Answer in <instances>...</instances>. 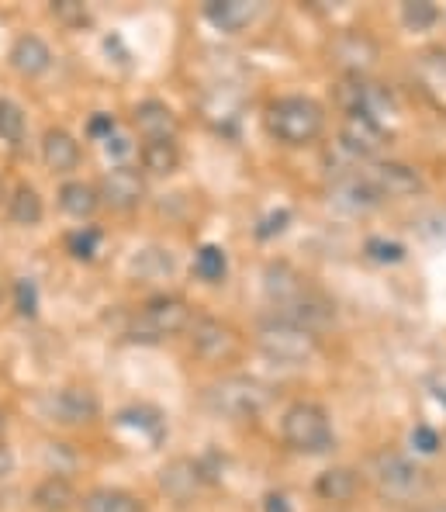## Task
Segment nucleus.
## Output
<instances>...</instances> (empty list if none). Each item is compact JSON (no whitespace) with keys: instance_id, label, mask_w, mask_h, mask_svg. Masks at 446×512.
Segmentation results:
<instances>
[{"instance_id":"nucleus-11","label":"nucleus","mask_w":446,"mask_h":512,"mask_svg":"<svg viewBox=\"0 0 446 512\" xmlns=\"http://www.w3.org/2000/svg\"><path fill=\"white\" fill-rule=\"evenodd\" d=\"M364 177L370 180V187L377 191V198H408L422 187V177L415 173V167L408 163H374Z\"/></svg>"},{"instance_id":"nucleus-39","label":"nucleus","mask_w":446,"mask_h":512,"mask_svg":"<svg viewBox=\"0 0 446 512\" xmlns=\"http://www.w3.org/2000/svg\"><path fill=\"white\" fill-rule=\"evenodd\" d=\"M11 468H14V457H11V450L0 443V478H7L11 474Z\"/></svg>"},{"instance_id":"nucleus-10","label":"nucleus","mask_w":446,"mask_h":512,"mask_svg":"<svg viewBox=\"0 0 446 512\" xmlns=\"http://www.w3.org/2000/svg\"><path fill=\"white\" fill-rule=\"evenodd\" d=\"M97 198H101L104 205L115 208V212H132V208H139L142 198H146V180H142V173L132 167H115L101 177Z\"/></svg>"},{"instance_id":"nucleus-20","label":"nucleus","mask_w":446,"mask_h":512,"mask_svg":"<svg viewBox=\"0 0 446 512\" xmlns=\"http://www.w3.org/2000/svg\"><path fill=\"white\" fill-rule=\"evenodd\" d=\"M135 128H139L149 142L173 139V132H177V118H173V111L166 108L163 101H142L139 108H135Z\"/></svg>"},{"instance_id":"nucleus-31","label":"nucleus","mask_w":446,"mask_h":512,"mask_svg":"<svg viewBox=\"0 0 446 512\" xmlns=\"http://www.w3.org/2000/svg\"><path fill=\"white\" fill-rule=\"evenodd\" d=\"M97 243H101V232L97 229H80L70 236V253L77 256V260H90V256L97 253Z\"/></svg>"},{"instance_id":"nucleus-16","label":"nucleus","mask_w":446,"mask_h":512,"mask_svg":"<svg viewBox=\"0 0 446 512\" xmlns=\"http://www.w3.org/2000/svg\"><path fill=\"white\" fill-rule=\"evenodd\" d=\"M332 201L350 208V212H370V208L381 205V198H377V191L370 187V180L364 173H346V177H339L336 184H332Z\"/></svg>"},{"instance_id":"nucleus-15","label":"nucleus","mask_w":446,"mask_h":512,"mask_svg":"<svg viewBox=\"0 0 446 512\" xmlns=\"http://www.w3.org/2000/svg\"><path fill=\"white\" fill-rule=\"evenodd\" d=\"M415 84H419V90L426 94V101L433 108L446 111V49L419 56V63H415Z\"/></svg>"},{"instance_id":"nucleus-32","label":"nucleus","mask_w":446,"mask_h":512,"mask_svg":"<svg viewBox=\"0 0 446 512\" xmlns=\"http://www.w3.org/2000/svg\"><path fill=\"white\" fill-rule=\"evenodd\" d=\"M367 253L377 263H398L405 260V246L402 243H388V239H367Z\"/></svg>"},{"instance_id":"nucleus-17","label":"nucleus","mask_w":446,"mask_h":512,"mask_svg":"<svg viewBox=\"0 0 446 512\" xmlns=\"http://www.w3.org/2000/svg\"><path fill=\"white\" fill-rule=\"evenodd\" d=\"M42 160L49 170L56 173H70L77 170L80 163V142L73 139L70 132H63V128H49L42 139Z\"/></svg>"},{"instance_id":"nucleus-19","label":"nucleus","mask_w":446,"mask_h":512,"mask_svg":"<svg viewBox=\"0 0 446 512\" xmlns=\"http://www.w3.org/2000/svg\"><path fill=\"white\" fill-rule=\"evenodd\" d=\"M11 66L21 73V77H42L52 66V52L39 35H21L11 49Z\"/></svg>"},{"instance_id":"nucleus-13","label":"nucleus","mask_w":446,"mask_h":512,"mask_svg":"<svg viewBox=\"0 0 446 512\" xmlns=\"http://www.w3.org/2000/svg\"><path fill=\"white\" fill-rule=\"evenodd\" d=\"M339 146L350 156H377L388 146V132L370 118H346L343 128H339Z\"/></svg>"},{"instance_id":"nucleus-12","label":"nucleus","mask_w":446,"mask_h":512,"mask_svg":"<svg viewBox=\"0 0 446 512\" xmlns=\"http://www.w3.org/2000/svg\"><path fill=\"white\" fill-rule=\"evenodd\" d=\"M49 412L63 426H83L90 419H97L101 402H97V395L90 388H63L49 398Z\"/></svg>"},{"instance_id":"nucleus-25","label":"nucleus","mask_w":446,"mask_h":512,"mask_svg":"<svg viewBox=\"0 0 446 512\" xmlns=\"http://www.w3.org/2000/svg\"><path fill=\"white\" fill-rule=\"evenodd\" d=\"M142 167L156 177H166L180 167V146L173 139H153L142 146Z\"/></svg>"},{"instance_id":"nucleus-14","label":"nucleus","mask_w":446,"mask_h":512,"mask_svg":"<svg viewBox=\"0 0 446 512\" xmlns=\"http://www.w3.org/2000/svg\"><path fill=\"white\" fill-rule=\"evenodd\" d=\"M208 478L204 468L198 461H187V457H177V461H170L166 468L160 471V488L166 495H170L173 502H187L198 495L201 481Z\"/></svg>"},{"instance_id":"nucleus-7","label":"nucleus","mask_w":446,"mask_h":512,"mask_svg":"<svg viewBox=\"0 0 446 512\" xmlns=\"http://www.w3.org/2000/svg\"><path fill=\"white\" fill-rule=\"evenodd\" d=\"M336 104L346 111V118H370L377 125H384V118L395 111L391 90L367 77H343V84L336 87Z\"/></svg>"},{"instance_id":"nucleus-27","label":"nucleus","mask_w":446,"mask_h":512,"mask_svg":"<svg viewBox=\"0 0 446 512\" xmlns=\"http://www.w3.org/2000/svg\"><path fill=\"white\" fill-rule=\"evenodd\" d=\"M225 270H229V263H225V253L218 250V246H201L198 256H194V274H198L201 281H208V284L222 281Z\"/></svg>"},{"instance_id":"nucleus-1","label":"nucleus","mask_w":446,"mask_h":512,"mask_svg":"<svg viewBox=\"0 0 446 512\" xmlns=\"http://www.w3.org/2000/svg\"><path fill=\"white\" fill-rule=\"evenodd\" d=\"M267 128L284 146H308L322 135L325 111L312 97H281L267 108Z\"/></svg>"},{"instance_id":"nucleus-18","label":"nucleus","mask_w":446,"mask_h":512,"mask_svg":"<svg viewBox=\"0 0 446 512\" xmlns=\"http://www.w3.org/2000/svg\"><path fill=\"white\" fill-rule=\"evenodd\" d=\"M32 506L39 512H70L77 506V488H73V481L63 478V474H49L32 492Z\"/></svg>"},{"instance_id":"nucleus-23","label":"nucleus","mask_w":446,"mask_h":512,"mask_svg":"<svg viewBox=\"0 0 446 512\" xmlns=\"http://www.w3.org/2000/svg\"><path fill=\"white\" fill-rule=\"evenodd\" d=\"M83 512H142V502L122 488H94L83 495Z\"/></svg>"},{"instance_id":"nucleus-22","label":"nucleus","mask_w":446,"mask_h":512,"mask_svg":"<svg viewBox=\"0 0 446 512\" xmlns=\"http://www.w3.org/2000/svg\"><path fill=\"white\" fill-rule=\"evenodd\" d=\"M360 488V474L353 468H329L315 481V495L322 502H350Z\"/></svg>"},{"instance_id":"nucleus-30","label":"nucleus","mask_w":446,"mask_h":512,"mask_svg":"<svg viewBox=\"0 0 446 512\" xmlns=\"http://www.w3.org/2000/svg\"><path fill=\"white\" fill-rule=\"evenodd\" d=\"M52 14H56V21H63V25H70V28H80L90 21V11L80 4V0H56V4H52Z\"/></svg>"},{"instance_id":"nucleus-6","label":"nucleus","mask_w":446,"mask_h":512,"mask_svg":"<svg viewBox=\"0 0 446 512\" xmlns=\"http://www.w3.org/2000/svg\"><path fill=\"white\" fill-rule=\"evenodd\" d=\"M187 326H191V308H187V301H180L173 295H160L142 305V312L135 315V326L128 329V336L142 343H160L166 336L184 333Z\"/></svg>"},{"instance_id":"nucleus-8","label":"nucleus","mask_w":446,"mask_h":512,"mask_svg":"<svg viewBox=\"0 0 446 512\" xmlns=\"http://www.w3.org/2000/svg\"><path fill=\"white\" fill-rule=\"evenodd\" d=\"M191 346L201 360L208 364H225L239 353V333L222 319H211V315H201V319H191Z\"/></svg>"},{"instance_id":"nucleus-38","label":"nucleus","mask_w":446,"mask_h":512,"mask_svg":"<svg viewBox=\"0 0 446 512\" xmlns=\"http://www.w3.org/2000/svg\"><path fill=\"white\" fill-rule=\"evenodd\" d=\"M263 509H267V512H291V506H287L284 495H267V502H263Z\"/></svg>"},{"instance_id":"nucleus-24","label":"nucleus","mask_w":446,"mask_h":512,"mask_svg":"<svg viewBox=\"0 0 446 512\" xmlns=\"http://www.w3.org/2000/svg\"><path fill=\"white\" fill-rule=\"evenodd\" d=\"M59 205L73 218H90L97 212V205H101V198H97V187L83 184V180H70V184H63V191H59Z\"/></svg>"},{"instance_id":"nucleus-4","label":"nucleus","mask_w":446,"mask_h":512,"mask_svg":"<svg viewBox=\"0 0 446 512\" xmlns=\"http://www.w3.org/2000/svg\"><path fill=\"white\" fill-rule=\"evenodd\" d=\"M256 346L277 364H305L315 350H319V336L312 329L298 326L287 319H270L256 329Z\"/></svg>"},{"instance_id":"nucleus-33","label":"nucleus","mask_w":446,"mask_h":512,"mask_svg":"<svg viewBox=\"0 0 446 512\" xmlns=\"http://www.w3.org/2000/svg\"><path fill=\"white\" fill-rule=\"evenodd\" d=\"M412 447L419 450V454H436L440 450V433L429 426H415L412 429Z\"/></svg>"},{"instance_id":"nucleus-9","label":"nucleus","mask_w":446,"mask_h":512,"mask_svg":"<svg viewBox=\"0 0 446 512\" xmlns=\"http://www.w3.org/2000/svg\"><path fill=\"white\" fill-rule=\"evenodd\" d=\"M377 59H381V49L364 32H343L329 42V63L343 70L346 77H367V70Z\"/></svg>"},{"instance_id":"nucleus-35","label":"nucleus","mask_w":446,"mask_h":512,"mask_svg":"<svg viewBox=\"0 0 446 512\" xmlns=\"http://www.w3.org/2000/svg\"><path fill=\"white\" fill-rule=\"evenodd\" d=\"M87 132L94 135V139H111V132H115V118L111 115H94L87 125Z\"/></svg>"},{"instance_id":"nucleus-42","label":"nucleus","mask_w":446,"mask_h":512,"mask_svg":"<svg viewBox=\"0 0 446 512\" xmlns=\"http://www.w3.org/2000/svg\"><path fill=\"white\" fill-rule=\"evenodd\" d=\"M4 426H7V419H4V412H0V433H4Z\"/></svg>"},{"instance_id":"nucleus-3","label":"nucleus","mask_w":446,"mask_h":512,"mask_svg":"<svg viewBox=\"0 0 446 512\" xmlns=\"http://www.w3.org/2000/svg\"><path fill=\"white\" fill-rule=\"evenodd\" d=\"M284 443L298 454H325L332 447V426L329 416H325L322 405L315 402H294L291 409L284 412L281 423Z\"/></svg>"},{"instance_id":"nucleus-2","label":"nucleus","mask_w":446,"mask_h":512,"mask_svg":"<svg viewBox=\"0 0 446 512\" xmlns=\"http://www.w3.org/2000/svg\"><path fill=\"white\" fill-rule=\"evenodd\" d=\"M367 478L374 485V492L388 502H408L426 488V471L412 457L398 454V450H381V454L370 457Z\"/></svg>"},{"instance_id":"nucleus-36","label":"nucleus","mask_w":446,"mask_h":512,"mask_svg":"<svg viewBox=\"0 0 446 512\" xmlns=\"http://www.w3.org/2000/svg\"><path fill=\"white\" fill-rule=\"evenodd\" d=\"M287 218H291L287 212H274V215L267 218V222L260 225V229H256V236H260V239H270V236H274V232H284Z\"/></svg>"},{"instance_id":"nucleus-41","label":"nucleus","mask_w":446,"mask_h":512,"mask_svg":"<svg viewBox=\"0 0 446 512\" xmlns=\"http://www.w3.org/2000/svg\"><path fill=\"white\" fill-rule=\"evenodd\" d=\"M419 512H446V506H426V509H419Z\"/></svg>"},{"instance_id":"nucleus-5","label":"nucleus","mask_w":446,"mask_h":512,"mask_svg":"<svg viewBox=\"0 0 446 512\" xmlns=\"http://www.w3.org/2000/svg\"><path fill=\"white\" fill-rule=\"evenodd\" d=\"M204 398H208V405L218 416L246 419V416H256V412L270 402V391H267V384H260L256 378L229 374V378L211 384V388L204 391Z\"/></svg>"},{"instance_id":"nucleus-21","label":"nucleus","mask_w":446,"mask_h":512,"mask_svg":"<svg viewBox=\"0 0 446 512\" xmlns=\"http://www.w3.org/2000/svg\"><path fill=\"white\" fill-rule=\"evenodd\" d=\"M204 18L215 28H222V32H243L256 18V7L246 4V0H215V4L204 7Z\"/></svg>"},{"instance_id":"nucleus-28","label":"nucleus","mask_w":446,"mask_h":512,"mask_svg":"<svg viewBox=\"0 0 446 512\" xmlns=\"http://www.w3.org/2000/svg\"><path fill=\"white\" fill-rule=\"evenodd\" d=\"M0 139L11 142V146L25 139V111L7 97H0Z\"/></svg>"},{"instance_id":"nucleus-26","label":"nucleus","mask_w":446,"mask_h":512,"mask_svg":"<svg viewBox=\"0 0 446 512\" xmlns=\"http://www.w3.org/2000/svg\"><path fill=\"white\" fill-rule=\"evenodd\" d=\"M42 215H45V208H42V198H39V191L35 187H18L14 191V198H11V218L18 225H39L42 222Z\"/></svg>"},{"instance_id":"nucleus-34","label":"nucleus","mask_w":446,"mask_h":512,"mask_svg":"<svg viewBox=\"0 0 446 512\" xmlns=\"http://www.w3.org/2000/svg\"><path fill=\"white\" fill-rule=\"evenodd\" d=\"M14 295H18V312L21 315H35V308H39V291H35L32 281H18Z\"/></svg>"},{"instance_id":"nucleus-37","label":"nucleus","mask_w":446,"mask_h":512,"mask_svg":"<svg viewBox=\"0 0 446 512\" xmlns=\"http://www.w3.org/2000/svg\"><path fill=\"white\" fill-rule=\"evenodd\" d=\"M104 149H108V156H125L128 142L122 139V135H111V139H104Z\"/></svg>"},{"instance_id":"nucleus-40","label":"nucleus","mask_w":446,"mask_h":512,"mask_svg":"<svg viewBox=\"0 0 446 512\" xmlns=\"http://www.w3.org/2000/svg\"><path fill=\"white\" fill-rule=\"evenodd\" d=\"M4 198H7V184H4V177H0V205H4Z\"/></svg>"},{"instance_id":"nucleus-29","label":"nucleus","mask_w":446,"mask_h":512,"mask_svg":"<svg viewBox=\"0 0 446 512\" xmlns=\"http://www.w3.org/2000/svg\"><path fill=\"white\" fill-rule=\"evenodd\" d=\"M402 21H405V28H412V32H429V28L440 21V7L426 4V0H415V4L402 7Z\"/></svg>"}]
</instances>
